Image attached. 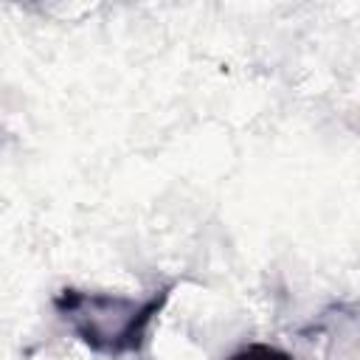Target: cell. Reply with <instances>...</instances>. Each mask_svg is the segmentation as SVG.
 I'll return each instance as SVG.
<instances>
[{
  "mask_svg": "<svg viewBox=\"0 0 360 360\" xmlns=\"http://www.w3.org/2000/svg\"><path fill=\"white\" fill-rule=\"evenodd\" d=\"M172 290L174 284H163L146 298H132L121 292L65 287L53 295V309L90 352L104 357H124L143 349L152 323L172 298Z\"/></svg>",
  "mask_w": 360,
  "mask_h": 360,
  "instance_id": "obj_1",
  "label": "cell"
},
{
  "mask_svg": "<svg viewBox=\"0 0 360 360\" xmlns=\"http://www.w3.org/2000/svg\"><path fill=\"white\" fill-rule=\"evenodd\" d=\"M228 360H292V354H287L278 346L270 343H248L242 349H236L233 354H228Z\"/></svg>",
  "mask_w": 360,
  "mask_h": 360,
  "instance_id": "obj_2",
  "label": "cell"
}]
</instances>
